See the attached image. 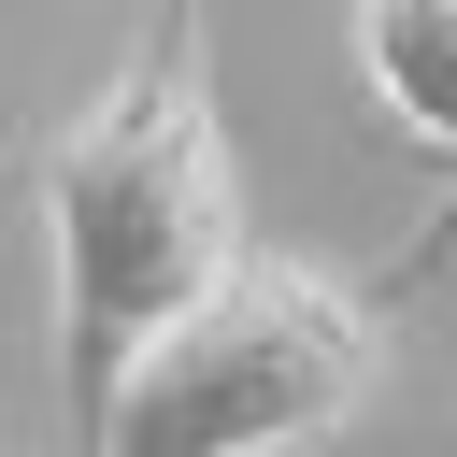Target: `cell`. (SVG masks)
<instances>
[{
	"label": "cell",
	"mask_w": 457,
	"mask_h": 457,
	"mask_svg": "<svg viewBox=\"0 0 457 457\" xmlns=\"http://www.w3.org/2000/svg\"><path fill=\"white\" fill-rule=\"evenodd\" d=\"M43 228H57V400L86 457L129 343L243 257V171L200 71V0H157L143 57L43 143Z\"/></svg>",
	"instance_id": "obj_1"
},
{
	"label": "cell",
	"mask_w": 457,
	"mask_h": 457,
	"mask_svg": "<svg viewBox=\"0 0 457 457\" xmlns=\"http://www.w3.org/2000/svg\"><path fill=\"white\" fill-rule=\"evenodd\" d=\"M371 300L300 271V257H228L200 300H171L114 400H100V443L86 457H271V443H314L371 400Z\"/></svg>",
	"instance_id": "obj_2"
},
{
	"label": "cell",
	"mask_w": 457,
	"mask_h": 457,
	"mask_svg": "<svg viewBox=\"0 0 457 457\" xmlns=\"http://www.w3.org/2000/svg\"><path fill=\"white\" fill-rule=\"evenodd\" d=\"M357 71L400 114V143L457 157V0H357Z\"/></svg>",
	"instance_id": "obj_3"
}]
</instances>
